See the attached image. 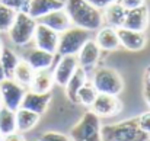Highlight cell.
<instances>
[{
	"instance_id": "ba28073f",
	"label": "cell",
	"mask_w": 150,
	"mask_h": 141,
	"mask_svg": "<svg viewBox=\"0 0 150 141\" xmlns=\"http://www.w3.org/2000/svg\"><path fill=\"white\" fill-rule=\"evenodd\" d=\"M91 111H93L99 118L115 116L122 111V102L118 99V96L98 93L95 102L91 106Z\"/></svg>"
},
{
	"instance_id": "30bf717a",
	"label": "cell",
	"mask_w": 150,
	"mask_h": 141,
	"mask_svg": "<svg viewBox=\"0 0 150 141\" xmlns=\"http://www.w3.org/2000/svg\"><path fill=\"white\" fill-rule=\"evenodd\" d=\"M58 38H60V34L37 22L35 34H34V42L37 48L55 54L58 47Z\"/></svg>"
},
{
	"instance_id": "8992f818",
	"label": "cell",
	"mask_w": 150,
	"mask_h": 141,
	"mask_svg": "<svg viewBox=\"0 0 150 141\" xmlns=\"http://www.w3.org/2000/svg\"><path fill=\"white\" fill-rule=\"evenodd\" d=\"M92 85L95 86L98 93L112 94V96H118L124 89V82L121 76L115 70L108 68V67L98 68L93 73Z\"/></svg>"
},
{
	"instance_id": "d6986e66",
	"label": "cell",
	"mask_w": 150,
	"mask_h": 141,
	"mask_svg": "<svg viewBox=\"0 0 150 141\" xmlns=\"http://www.w3.org/2000/svg\"><path fill=\"white\" fill-rule=\"evenodd\" d=\"M95 42L99 45L102 51H114L120 47V37H118V29L105 26L99 28L98 34L95 37Z\"/></svg>"
},
{
	"instance_id": "83f0119b",
	"label": "cell",
	"mask_w": 150,
	"mask_h": 141,
	"mask_svg": "<svg viewBox=\"0 0 150 141\" xmlns=\"http://www.w3.org/2000/svg\"><path fill=\"white\" fill-rule=\"evenodd\" d=\"M0 1L3 4L9 6L10 9H13L15 12H26L31 0H0Z\"/></svg>"
},
{
	"instance_id": "603a6c76",
	"label": "cell",
	"mask_w": 150,
	"mask_h": 141,
	"mask_svg": "<svg viewBox=\"0 0 150 141\" xmlns=\"http://www.w3.org/2000/svg\"><path fill=\"white\" fill-rule=\"evenodd\" d=\"M16 131V112L1 106L0 108V133L3 135L12 134Z\"/></svg>"
},
{
	"instance_id": "5b68a950",
	"label": "cell",
	"mask_w": 150,
	"mask_h": 141,
	"mask_svg": "<svg viewBox=\"0 0 150 141\" xmlns=\"http://www.w3.org/2000/svg\"><path fill=\"white\" fill-rule=\"evenodd\" d=\"M88 39H91L89 31L79 26L69 28L67 31L60 34L57 54L58 55H77L80 48L85 45Z\"/></svg>"
},
{
	"instance_id": "277c9868",
	"label": "cell",
	"mask_w": 150,
	"mask_h": 141,
	"mask_svg": "<svg viewBox=\"0 0 150 141\" xmlns=\"http://www.w3.org/2000/svg\"><path fill=\"white\" fill-rule=\"evenodd\" d=\"M35 28H37L35 19H32L26 12H18L10 29L7 31L9 38L15 45H19V47L26 45L29 41L34 39Z\"/></svg>"
},
{
	"instance_id": "484cf974",
	"label": "cell",
	"mask_w": 150,
	"mask_h": 141,
	"mask_svg": "<svg viewBox=\"0 0 150 141\" xmlns=\"http://www.w3.org/2000/svg\"><path fill=\"white\" fill-rule=\"evenodd\" d=\"M96 96H98V90L95 89L92 82H86L77 92V103H80L86 108H91L92 103L95 102Z\"/></svg>"
},
{
	"instance_id": "7c38bea8",
	"label": "cell",
	"mask_w": 150,
	"mask_h": 141,
	"mask_svg": "<svg viewBox=\"0 0 150 141\" xmlns=\"http://www.w3.org/2000/svg\"><path fill=\"white\" fill-rule=\"evenodd\" d=\"M37 22L55 31L57 34H61V32L67 31L69 28H71V20H70L66 9H58V10L50 12L48 15L40 18Z\"/></svg>"
},
{
	"instance_id": "836d02e7",
	"label": "cell",
	"mask_w": 150,
	"mask_h": 141,
	"mask_svg": "<svg viewBox=\"0 0 150 141\" xmlns=\"http://www.w3.org/2000/svg\"><path fill=\"white\" fill-rule=\"evenodd\" d=\"M144 99L150 106V86H144Z\"/></svg>"
},
{
	"instance_id": "4fadbf2b",
	"label": "cell",
	"mask_w": 150,
	"mask_h": 141,
	"mask_svg": "<svg viewBox=\"0 0 150 141\" xmlns=\"http://www.w3.org/2000/svg\"><path fill=\"white\" fill-rule=\"evenodd\" d=\"M51 102V92L48 93H37L32 90H28L21 103V108H25L28 111H32L38 115H42Z\"/></svg>"
},
{
	"instance_id": "5bb4252c",
	"label": "cell",
	"mask_w": 150,
	"mask_h": 141,
	"mask_svg": "<svg viewBox=\"0 0 150 141\" xmlns=\"http://www.w3.org/2000/svg\"><path fill=\"white\" fill-rule=\"evenodd\" d=\"M100 49L99 45L95 42V39H88L85 42V45L80 48L79 54H77V61H79V66L83 67L86 71L93 68L98 61H99L100 57Z\"/></svg>"
},
{
	"instance_id": "e575fe53",
	"label": "cell",
	"mask_w": 150,
	"mask_h": 141,
	"mask_svg": "<svg viewBox=\"0 0 150 141\" xmlns=\"http://www.w3.org/2000/svg\"><path fill=\"white\" fill-rule=\"evenodd\" d=\"M144 86H150V67L146 70V79H144Z\"/></svg>"
},
{
	"instance_id": "d4e9b609",
	"label": "cell",
	"mask_w": 150,
	"mask_h": 141,
	"mask_svg": "<svg viewBox=\"0 0 150 141\" xmlns=\"http://www.w3.org/2000/svg\"><path fill=\"white\" fill-rule=\"evenodd\" d=\"M34 70H32V67L23 60V61H21L19 60V63H18V66H16V68H15V71H13V80L15 82H18L19 85H22L23 87H29V85H31V82H32V77H34Z\"/></svg>"
},
{
	"instance_id": "f35d334b",
	"label": "cell",
	"mask_w": 150,
	"mask_h": 141,
	"mask_svg": "<svg viewBox=\"0 0 150 141\" xmlns=\"http://www.w3.org/2000/svg\"><path fill=\"white\" fill-rule=\"evenodd\" d=\"M3 140V134H1V133H0V141Z\"/></svg>"
},
{
	"instance_id": "74e56055",
	"label": "cell",
	"mask_w": 150,
	"mask_h": 141,
	"mask_svg": "<svg viewBox=\"0 0 150 141\" xmlns=\"http://www.w3.org/2000/svg\"><path fill=\"white\" fill-rule=\"evenodd\" d=\"M3 106V100H1V93H0V108Z\"/></svg>"
},
{
	"instance_id": "d590c367",
	"label": "cell",
	"mask_w": 150,
	"mask_h": 141,
	"mask_svg": "<svg viewBox=\"0 0 150 141\" xmlns=\"http://www.w3.org/2000/svg\"><path fill=\"white\" fill-rule=\"evenodd\" d=\"M6 79V76H4V70H3V66H1V61H0V82H3Z\"/></svg>"
},
{
	"instance_id": "d6a6232c",
	"label": "cell",
	"mask_w": 150,
	"mask_h": 141,
	"mask_svg": "<svg viewBox=\"0 0 150 141\" xmlns=\"http://www.w3.org/2000/svg\"><path fill=\"white\" fill-rule=\"evenodd\" d=\"M1 141H26V140H25V137H23L21 133L15 131V133H12V134L3 135V140Z\"/></svg>"
},
{
	"instance_id": "e0dca14e",
	"label": "cell",
	"mask_w": 150,
	"mask_h": 141,
	"mask_svg": "<svg viewBox=\"0 0 150 141\" xmlns=\"http://www.w3.org/2000/svg\"><path fill=\"white\" fill-rule=\"evenodd\" d=\"M125 16H127V9H125L120 1L111 3L109 6H106L105 9H102L103 22H105L108 26L115 28V29L122 28L124 20H125Z\"/></svg>"
},
{
	"instance_id": "f546056e",
	"label": "cell",
	"mask_w": 150,
	"mask_h": 141,
	"mask_svg": "<svg viewBox=\"0 0 150 141\" xmlns=\"http://www.w3.org/2000/svg\"><path fill=\"white\" fill-rule=\"evenodd\" d=\"M137 121H139V127L143 133H146L150 137V111L147 112H143L140 116H137Z\"/></svg>"
},
{
	"instance_id": "ffe728a7",
	"label": "cell",
	"mask_w": 150,
	"mask_h": 141,
	"mask_svg": "<svg viewBox=\"0 0 150 141\" xmlns=\"http://www.w3.org/2000/svg\"><path fill=\"white\" fill-rule=\"evenodd\" d=\"M55 85L52 71L50 70H38L34 73L32 82L29 85V90L37 93H48L51 92L52 86Z\"/></svg>"
},
{
	"instance_id": "44dd1931",
	"label": "cell",
	"mask_w": 150,
	"mask_h": 141,
	"mask_svg": "<svg viewBox=\"0 0 150 141\" xmlns=\"http://www.w3.org/2000/svg\"><path fill=\"white\" fill-rule=\"evenodd\" d=\"M86 82H88V73L83 67L79 66L76 68V71L73 73V76L70 77V80L67 82V85L64 86L66 87V94H67L70 102L77 103V92Z\"/></svg>"
},
{
	"instance_id": "7402d4cb",
	"label": "cell",
	"mask_w": 150,
	"mask_h": 141,
	"mask_svg": "<svg viewBox=\"0 0 150 141\" xmlns=\"http://www.w3.org/2000/svg\"><path fill=\"white\" fill-rule=\"evenodd\" d=\"M40 116L41 115H38L32 111H28L25 108H19L16 111V131L21 134L31 131L38 124Z\"/></svg>"
},
{
	"instance_id": "6da1fadb",
	"label": "cell",
	"mask_w": 150,
	"mask_h": 141,
	"mask_svg": "<svg viewBox=\"0 0 150 141\" xmlns=\"http://www.w3.org/2000/svg\"><path fill=\"white\" fill-rule=\"evenodd\" d=\"M64 9L71 20V25L83 28L89 32L98 31L102 23V10L91 4L88 0H66Z\"/></svg>"
},
{
	"instance_id": "cb8c5ba5",
	"label": "cell",
	"mask_w": 150,
	"mask_h": 141,
	"mask_svg": "<svg viewBox=\"0 0 150 141\" xmlns=\"http://www.w3.org/2000/svg\"><path fill=\"white\" fill-rule=\"evenodd\" d=\"M0 61H1L6 79H12L13 77V71H15L18 63H19V58L15 54V51L7 47H3L1 52H0Z\"/></svg>"
},
{
	"instance_id": "8d00e7d4",
	"label": "cell",
	"mask_w": 150,
	"mask_h": 141,
	"mask_svg": "<svg viewBox=\"0 0 150 141\" xmlns=\"http://www.w3.org/2000/svg\"><path fill=\"white\" fill-rule=\"evenodd\" d=\"M3 47H4V45H3V42H1V39H0V52H1V49H3Z\"/></svg>"
},
{
	"instance_id": "f1b7e54d",
	"label": "cell",
	"mask_w": 150,
	"mask_h": 141,
	"mask_svg": "<svg viewBox=\"0 0 150 141\" xmlns=\"http://www.w3.org/2000/svg\"><path fill=\"white\" fill-rule=\"evenodd\" d=\"M38 141H71V140L66 134L55 133V131H48V133H44L42 135H40Z\"/></svg>"
},
{
	"instance_id": "1f68e13d",
	"label": "cell",
	"mask_w": 150,
	"mask_h": 141,
	"mask_svg": "<svg viewBox=\"0 0 150 141\" xmlns=\"http://www.w3.org/2000/svg\"><path fill=\"white\" fill-rule=\"evenodd\" d=\"M91 4H93L95 7H98V9H105L106 6H109L111 3H115V1H118V0H88Z\"/></svg>"
},
{
	"instance_id": "9c48e42d",
	"label": "cell",
	"mask_w": 150,
	"mask_h": 141,
	"mask_svg": "<svg viewBox=\"0 0 150 141\" xmlns=\"http://www.w3.org/2000/svg\"><path fill=\"white\" fill-rule=\"evenodd\" d=\"M77 67H79V61L76 55H60V60L57 61V66L52 71L55 85L64 87Z\"/></svg>"
},
{
	"instance_id": "7a4b0ae2",
	"label": "cell",
	"mask_w": 150,
	"mask_h": 141,
	"mask_svg": "<svg viewBox=\"0 0 150 141\" xmlns=\"http://www.w3.org/2000/svg\"><path fill=\"white\" fill-rule=\"evenodd\" d=\"M102 141H147L149 135L139 127L137 116L117 124H106L100 128Z\"/></svg>"
},
{
	"instance_id": "4dcf8cb0",
	"label": "cell",
	"mask_w": 150,
	"mask_h": 141,
	"mask_svg": "<svg viewBox=\"0 0 150 141\" xmlns=\"http://www.w3.org/2000/svg\"><path fill=\"white\" fill-rule=\"evenodd\" d=\"M127 10H131V9H136V7H140L144 4V0H118Z\"/></svg>"
},
{
	"instance_id": "3957f363",
	"label": "cell",
	"mask_w": 150,
	"mask_h": 141,
	"mask_svg": "<svg viewBox=\"0 0 150 141\" xmlns=\"http://www.w3.org/2000/svg\"><path fill=\"white\" fill-rule=\"evenodd\" d=\"M100 118L93 111H86L80 121L70 130L71 141H102Z\"/></svg>"
},
{
	"instance_id": "2e32d148",
	"label": "cell",
	"mask_w": 150,
	"mask_h": 141,
	"mask_svg": "<svg viewBox=\"0 0 150 141\" xmlns=\"http://www.w3.org/2000/svg\"><path fill=\"white\" fill-rule=\"evenodd\" d=\"M118 37H120L121 47L130 49V51H140L146 47V42H147L144 32L131 31V29H125V28L118 29Z\"/></svg>"
},
{
	"instance_id": "52a82bcc",
	"label": "cell",
	"mask_w": 150,
	"mask_h": 141,
	"mask_svg": "<svg viewBox=\"0 0 150 141\" xmlns=\"http://www.w3.org/2000/svg\"><path fill=\"white\" fill-rule=\"evenodd\" d=\"M0 93H1L3 106L16 112L21 108L22 99L26 90L22 85H19L13 79H4L3 82H0Z\"/></svg>"
},
{
	"instance_id": "ab89813d",
	"label": "cell",
	"mask_w": 150,
	"mask_h": 141,
	"mask_svg": "<svg viewBox=\"0 0 150 141\" xmlns=\"http://www.w3.org/2000/svg\"><path fill=\"white\" fill-rule=\"evenodd\" d=\"M147 141H150V137H149V140H147Z\"/></svg>"
},
{
	"instance_id": "9a60e30c",
	"label": "cell",
	"mask_w": 150,
	"mask_h": 141,
	"mask_svg": "<svg viewBox=\"0 0 150 141\" xmlns=\"http://www.w3.org/2000/svg\"><path fill=\"white\" fill-rule=\"evenodd\" d=\"M66 1L64 0H31L26 9V13L38 20L40 18L48 15L50 12L58 10V9H64Z\"/></svg>"
},
{
	"instance_id": "8fae6325",
	"label": "cell",
	"mask_w": 150,
	"mask_h": 141,
	"mask_svg": "<svg viewBox=\"0 0 150 141\" xmlns=\"http://www.w3.org/2000/svg\"><path fill=\"white\" fill-rule=\"evenodd\" d=\"M149 7L146 4L127 10V16L124 20L122 28L125 29H131V31H139V32H144L149 26Z\"/></svg>"
},
{
	"instance_id": "60d3db41",
	"label": "cell",
	"mask_w": 150,
	"mask_h": 141,
	"mask_svg": "<svg viewBox=\"0 0 150 141\" xmlns=\"http://www.w3.org/2000/svg\"><path fill=\"white\" fill-rule=\"evenodd\" d=\"M64 1H66V0H64Z\"/></svg>"
},
{
	"instance_id": "4316f807",
	"label": "cell",
	"mask_w": 150,
	"mask_h": 141,
	"mask_svg": "<svg viewBox=\"0 0 150 141\" xmlns=\"http://www.w3.org/2000/svg\"><path fill=\"white\" fill-rule=\"evenodd\" d=\"M16 13L13 9H10L9 6L3 4L0 1V32H6L10 29L15 18H16Z\"/></svg>"
},
{
	"instance_id": "ac0fdd59",
	"label": "cell",
	"mask_w": 150,
	"mask_h": 141,
	"mask_svg": "<svg viewBox=\"0 0 150 141\" xmlns=\"http://www.w3.org/2000/svg\"><path fill=\"white\" fill-rule=\"evenodd\" d=\"M54 60H55V54L48 52V51H44V49H40V48L31 49L26 54V58H25V61L32 67L34 71L48 70L51 66H52Z\"/></svg>"
}]
</instances>
